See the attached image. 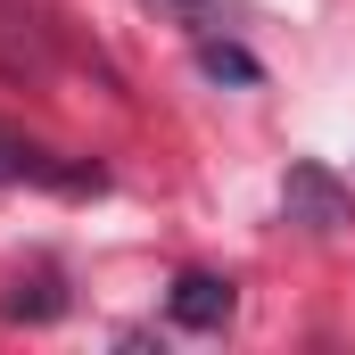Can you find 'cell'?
Returning <instances> with one entry per match:
<instances>
[{
    "instance_id": "obj_1",
    "label": "cell",
    "mask_w": 355,
    "mask_h": 355,
    "mask_svg": "<svg viewBox=\"0 0 355 355\" xmlns=\"http://www.w3.org/2000/svg\"><path fill=\"white\" fill-rule=\"evenodd\" d=\"M107 174L91 157H58V149H42V141H25V132L0 124V190H67V198H83Z\"/></svg>"
},
{
    "instance_id": "obj_2",
    "label": "cell",
    "mask_w": 355,
    "mask_h": 355,
    "mask_svg": "<svg viewBox=\"0 0 355 355\" xmlns=\"http://www.w3.org/2000/svg\"><path fill=\"white\" fill-rule=\"evenodd\" d=\"M281 215L306 223V232H347V223H355V198L306 157V166H289V182H281Z\"/></svg>"
},
{
    "instance_id": "obj_3",
    "label": "cell",
    "mask_w": 355,
    "mask_h": 355,
    "mask_svg": "<svg viewBox=\"0 0 355 355\" xmlns=\"http://www.w3.org/2000/svg\"><path fill=\"white\" fill-rule=\"evenodd\" d=\"M232 306H240V289L223 272H174V289H166V322L174 331H223Z\"/></svg>"
},
{
    "instance_id": "obj_4",
    "label": "cell",
    "mask_w": 355,
    "mask_h": 355,
    "mask_svg": "<svg viewBox=\"0 0 355 355\" xmlns=\"http://www.w3.org/2000/svg\"><path fill=\"white\" fill-rule=\"evenodd\" d=\"M198 67H207L215 83H265V67H257L232 33H198Z\"/></svg>"
},
{
    "instance_id": "obj_5",
    "label": "cell",
    "mask_w": 355,
    "mask_h": 355,
    "mask_svg": "<svg viewBox=\"0 0 355 355\" xmlns=\"http://www.w3.org/2000/svg\"><path fill=\"white\" fill-rule=\"evenodd\" d=\"M58 306H67V297H58V281H33V297H25V289L8 297V322H50Z\"/></svg>"
},
{
    "instance_id": "obj_6",
    "label": "cell",
    "mask_w": 355,
    "mask_h": 355,
    "mask_svg": "<svg viewBox=\"0 0 355 355\" xmlns=\"http://www.w3.org/2000/svg\"><path fill=\"white\" fill-rule=\"evenodd\" d=\"M166 8L190 17V33H215V17H223V0H166Z\"/></svg>"
}]
</instances>
